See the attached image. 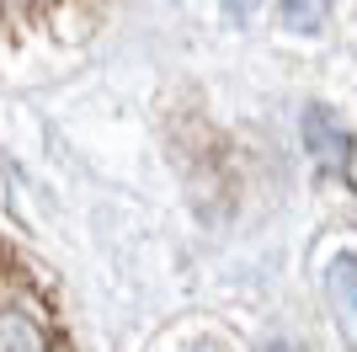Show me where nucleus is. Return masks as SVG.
<instances>
[{"mask_svg": "<svg viewBox=\"0 0 357 352\" xmlns=\"http://www.w3.org/2000/svg\"><path fill=\"white\" fill-rule=\"evenodd\" d=\"M326 299H331V309H336L342 331L357 342V256H336V262L326 267Z\"/></svg>", "mask_w": 357, "mask_h": 352, "instance_id": "7ed1b4c3", "label": "nucleus"}, {"mask_svg": "<svg viewBox=\"0 0 357 352\" xmlns=\"http://www.w3.org/2000/svg\"><path fill=\"white\" fill-rule=\"evenodd\" d=\"M267 352H298V347H267Z\"/></svg>", "mask_w": 357, "mask_h": 352, "instance_id": "0eeeda50", "label": "nucleus"}, {"mask_svg": "<svg viewBox=\"0 0 357 352\" xmlns=\"http://www.w3.org/2000/svg\"><path fill=\"white\" fill-rule=\"evenodd\" d=\"M187 352H219V347H213V342H197V347H187Z\"/></svg>", "mask_w": 357, "mask_h": 352, "instance_id": "423d86ee", "label": "nucleus"}, {"mask_svg": "<svg viewBox=\"0 0 357 352\" xmlns=\"http://www.w3.org/2000/svg\"><path fill=\"white\" fill-rule=\"evenodd\" d=\"M326 11H331V0H283V6H278L283 27H294V32H314L326 22Z\"/></svg>", "mask_w": 357, "mask_h": 352, "instance_id": "20e7f679", "label": "nucleus"}, {"mask_svg": "<svg viewBox=\"0 0 357 352\" xmlns=\"http://www.w3.org/2000/svg\"><path fill=\"white\" fill-rule=\"evenodd\" d=\"M304 145H310L314 161L336 166V171L352 161V129H347L331 107H310V112H304Z\"/></svg>", "mask_w": 357, "mask_h": 352, "instance_id": "f03ea898", "label": "nucleus"}, {"mask_svg": "<svg viewBox=\"0 0 357 352\" xmlns=\"http://www.w3.org/2000/svg\"><path fill=\"white\" fill-rule=\"evenodd\" d=\"M224 6H229V16H235V22H245V16H251L261 0H224Z\"/></svg>", "mask_w": 357, "mask_h": 352, "instance_id": "39448f33", "label": "nucleus"}, {"mask_svg": "<svg viewBox=\"0 0 357 352\" xmlns=\"http://www.w3.org/2000/svg\"><path fill=\"white\" fill-rule=\"evenodd\" d=\"M0 352H75L54 293L0 246Z\"/></svg>", "mask_w": 357, "mask_h": 352, "instance_id": "f257e3e1", "label": "nucleus"}]
</instances>
